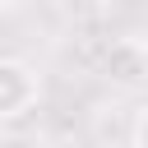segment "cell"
I'll return each instance as SVG.
<instances>
[{
  "label": "cell",
  "instance_id": "cell-1",
  "mask_svg": "<svg viewBox=\"0 0 148 148\" xmlns=\"http://www.w3.org/2000/svg\"><path fill=\"white\" fill-rule=\"evenodd\" d=\"M37 97H42L37 69L18 56H0V120H14L23 111H32Z\"/></svg>",
  "mask_w": 148,
  "mask_h": 148
},
{
  "label": "cell",
  "instance_id": "cell-2",
  "mask_svg": "<svg viewBox=\"0 0 148 148\" xmlns=\"http://www.w3.org/2000/svg\"><path fill=\"white\" fill-rule=\"evenodd\" d=\"M102 65H106V74H111L116 83H125V88L148 83V46H143L139 37H120V42H111Z\"/></svg>",
  "mask_w": 148,
  "mask_h": 148
},
{
  "label": "cell",
  "instance_id": "cell-3",
  "mask_svg": "<svg viewBox=\"0 0 148 148\" xmlns=\"http://www.w3.org/2000/svg\"><path fill=\"white\" fill-rule=\"evenodd\" d=\"M130 143L134 148H148V106L134 116V130H130Z\"/></svg>",
  "mask_w": 148,
  "mask_h": 148
},
{
  "label": "cell",
  "instance_id": "cell-4",
  "mask_svg": "<svg viewBox=\"0 0 148 148\" xmlns=\"http://www.w3.org/2000/svg\"><path fill=\"white\" fill-rule=\"evenodd\" d=\"M5 5H14V0H0V9H5Z\"/></svg>",
  "mask_w": 148,
  "mask_h": 148
}]
</instances>
